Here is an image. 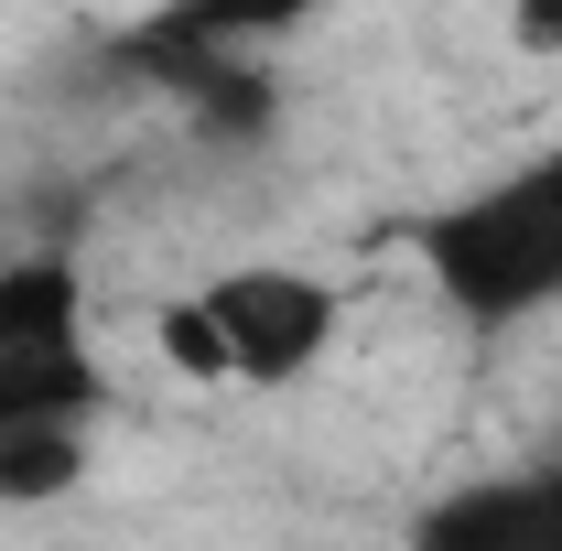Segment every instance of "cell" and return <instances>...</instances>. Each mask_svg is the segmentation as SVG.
Masks as SVG:
<instances>
[{
    "instance_id": "1",
    "label": "cell",
    "mask_w": 562,
    "mask_h": 551,
    "mask_svg": "<svg viewBox=\"0 0 562 551\" xmlns=\"http://www.w3.org/2000/svg\"><path fill=\"white\" fill-rule=\"evenodd\" d=\"M412 249L465 325H519V314L562 303V140L530 151L519 173H497L487 195L422 216Z\"/></svg>"
},
{
    "instance_id": "2",
    "label": "cell",
    "mask_w": 562,
    "mask_h": 551,
    "mask_svg": "<svg viewBox=\"0 0 562 551\" xmlns=\"http://www.w3.org/2000/svg\"><path fill=\"white\" fill-rule=\"evenodd\" d=\"M162 346H173V368H195V379H260V390H281V379H303V368L336 346V281L281 271V260L216 271L195 303L162 314Z\"/></svg>"
},
{
    "instance_id": "3",
    "label": "cell",
    "mask_w": 562,
    "mask_h": 551,
    "mask_svg": "<svg viewBox=\"0 0 562 551\" xmlns=\"http://www.w3.org/2000/svg\"><path fill=\"white\" fill-rule=\"evenodd\" d=\"M109 401V368L87 346V271L66 249L0 260V432L87 421Z\"/></svg>"
},
{
    "instance_id": "4",
    "label": "cell",
    "mask_w": 562,
    "mask_h": 551,
    "mask_svg": "<svg viewBox=\"0 0 562 551\" xmlns=\"http://www.w3.org/2000/svg\"><path fill=\"white\" fill-rule=\"evenodd\" d=\"M412 551H562V465L476 476L412 519Z\"/></svg>"
},
{
    "instance_id": "5",
    "label": "cell",
    "mask_w": 562,
    "mask_h": 551,
    "mask_svg": "<svg viewBox=\"0 0 562 551\" xmlns=\"http://www.w3.org/2000/svg\"><path fill=\"white\" fill-rule=\"evenodd\" d=\"M87 476V421H44V432H0V508H44Z\"/></svg>"
},
{
    "instance_id": "6",
    "label": "cell",
    "mask_w": 562,
    "mask_h": 551,
    "mask_svg": "<svg viewBox=\"0 0 562 551\" xmlns=\"http://www.w3.org/2000/svg\"><path fill=\"white\" fill-rule=\"evenodd\" d=\"M519 44L530 55H562V11H519Z\"/></svg>"
}]
</instances>
